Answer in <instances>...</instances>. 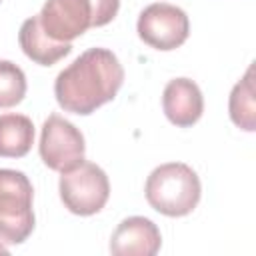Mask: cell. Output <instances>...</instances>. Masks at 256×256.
<instances>
[{"instance_id": "12", "label": "cell", "mask_w": 256, "mask_h": 256, "mask_svg": "<svg viewBox=\"0 0 256 256\" xmlns=\"http://www.w3.org/2000/svg\"><path fill=\"white\" fill-rule=\"evenodd\" d=\"M230 120L244 132L256 130V96H254V66L250 64L246 74L234 84L228 98Z\"/></svg>"}, {"instance_id": "4", "label": "cell", "mask_w": 256, "mask_h": 256, "mask_svg": "<svg viewBox=\"0 0 256 256\" xmlns=\"http://www.w3.org/2000/svg\"><path fill=\"white\" fill-rule=\"evenodd\" d=\"M34 188L20 170L0 168V244L14 246L28 240L36 226Z\"/></svg>"}, {"instance_id": "13", "label": "cell", "mask_w": 256, "mask_h": 256, "mask_svg": "<svg viewBox=\"0 0 256 256\" xmlns=\"http://www.w3.org/2000/svg\"><path fill=\"white\" fill-rule=\"evenodd\" d=\"M28 84L24 70L10 62L0 60V108H12L20 104L26 96Z\"/></svg>"}, {"instance_id": "3", "label": "cell", "mask_w": 256, "mask_h": 256, "mask_svg": "<svg viewBox=\"0 0 256 256\" xmlns=\"http://www.w3.org/2000/svg\"><path fill=\"white\" fill-rule=\"evenodd\" d=\"M120 0H46L38 18L44 32L58 42H72L88 28L110 24Z\"/></svg>"}, {"instance_id": "7", "label": "cell", "mask_w": 256, "mask_h": 256, "mask_svg": "<svg viewBox=\"0 0 256 256\" xmlns=\"http://www.w3.org/2000/svg\"><path fill=\"white\" fill-rule=\"evenodd\" d=\"M38 152L50 170L64 172L84 160L86 142L82 132L70 120L60 114H50L40 130Z\"/></svg>"}, {"instance_id": "11", "label": "cell", "mask_w": 256, "mask_h": 256, "mask_svg": "<svg viewBox=\"0 0 256 256\" xmlns=\"http://www.w3.org/2000/svg\"><path fill=\"white\" fill-rule=\"evenodd\" d=\"M34 144V124L28 116L0 114V158H22Z\"/></svg>"}, {"instance_id": "10", "label": "cell", "mask_w": 256, "mask_h": 256, "mask_svg": "<svg viewBox=\"0 0 256 256\" xmlns=\"http://www.w3.org/2000/svg\"><path fill=\"white\" fill-rule=\"evenodd\" d=\"M18 44L22 52L40 66H52L72 52V42H58L44 32L38 14L22 22Z\"/></svg>"}, {"instance_id": "8", "label": "cell", "mask_w": 256, "mask_h": 256, "mask_svg": "<svg viewBox=\"0 0 256 256\" xmlns=\"http://www.w3.org/2000/svg\"><path fill=\"white\" fill-rule=\"evenodd\" d=\"M160 246L162 234L150 218L128 216L112 232L108 248L114 256H154Z\"/></svg>"}, {"instance_id": "15", "label": "cell", "mask_w": 256, "mask_h": 256, "mask_svg": "<svg viewBox=\"0 0 256 256\" xmlns=\"http://www.w3.org/2000/svg\"><path fill=\"white\" fill-rule=\"evenodd\" d=\"M0 2H2V0H0Z\"/></svg>"}, {"instance_id": "2", "label": "cell", "mask_w": 256, "mask_h": 256, "mask_svg": "<svg viewBox=\"0 0 256 256\" xmlns=\"http://www.w3.org/2000/svg\"><path fill=\"white\" fill-rule=\"evenodd\" d=\"M144 194L148 204L170 218L188 216L200 202L202 184L194 168L184 162L156 166L146 178Z\"/></svg>"}, {"instance_id": "14", "label": "cell", "mask_w": 256, "mask_h": 256, "mask_svg": "<svg viewBox=\"0 0 256 256\" xmlns=\"http://www.w3.org/2000/svg\"><path fill=\"white\" fill-rule=\"evenodd\" d=\"M0 252L6 254V252H8V246H2V244H0Z\"/></svg>"}, {"instance_id": "6", "label": "cell", "mask_w": 256, "mask_h": 256, "mask_svg": "<svg viewBox=\"0 0 256 256\" xmlns=\"http://www.w3.org/2000/svg\"><path fill=\"white\" fill-rule=\"evenodd\" d=\"M138 38L154 50H176L190 36V20L188 14L174 4L154 2L148 4L136 22Z\"/></svg>"}, {"instance_id": "9", "label": "cell", "mask_w": 256, "mask_h": 256, "mask_svg": "<svg viewBox=\"0 0 256 256\" xmlns=\"http://www.w3.org/2000/svg\"><path fill=\"white\" fill-rule=\"evenodd\" d=\"M162 110L174 126L190 128L204 114L202 90L190 78H174L164 86Z\"/></svg>"}, {"instance_id": "1", "label": "cell", "mask_w": 256, "mask_h": 256, "mask_svg": "<svg viewBox=\"0 0 256 256\" xmlns=\"http://www.w3.org/2000/svg\"><path fill=\"white\" fill-rule=\"evenodd\" d=\"M124 84V68L108 48H88L54 80V96L64 112L88 116L114 100Z\"/></svg>"}, {"instance_id": "5", "label": "cell", "mask_w": 256, "mask_h": 256, "mask_svg": "<svg viewBox=\"0 0 256 256\" xmlns=\"http://www.w3.org/2000/svg\"><path fill=\"white\" fill-rule=\"evenodd\" d=\"M60 174V200L72 214L92 216L106 206L110 198V182L98 164L82 160Z\"/></svg>"}]
</instances>
